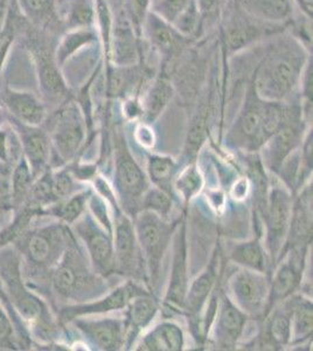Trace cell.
Listing matches in <instances>:
<instances>
[{"label":"cell","instance_id":"cell-1","mask_svg":"<svg viewBox=\"0 0 313 351\" xmlns=\"http://www.w3.org/2000/svg\"><path fill=\"white\" fill-rule=\"evenodd\" d=\"M266 47L250 80L262 99L275 102L290 100L299 87L301 74L312 56L289 31L264 41Z\"/></svg>","mask_w":313,"mask_h":351},{"label":"cell","instance_id":"cell-2","mask_svg":"<svg viewBox=\"0 0 313 351\" xmlns=\"http://www.w3.org/2000/svg\"><path fill=\"white\" fill-rule=\"evenodd\" d=\"M286 110L288 102L262 99L250 80L245 101L228 134V142L243 150H258L283 124Z\"/></svg>","mask_w":313,"mask_h":351},{"label":"cell","instance_id":"cell-3","mask_svg":"<svg viewBox=\"0 0 313 351\" xmlns=\"http://www.w3.org/2000/svg\"><path fill=\"white\" fill-rule=\"evenodd\" d=\"M284 25L269 24L258 21L245 12L234 0H227L218 23V44L222 56H234L235 54L254 47L260 43L288 31Z\"/></svg>","mask_w":313,"mask_h":351},{"label":"cell","instance_id":"cell-4","mask_svg":"<svg viewBox=\"0 0 313 351\" xmlns=\"http://www.w3.org/2000/svg\"><path fill=\"white\" fill-rule=\"evenodd\" d=\"M25 47L36 68L39 86L52 100H64L71 95L67 82L55 59V46L60 36L33 27L24 21Z\"/></svg>","mask_w":313,"mask_h":351},{"label":"cell","instance_id":"cell-5","mask_svg":"<svg viewBox=\"0 0 313 351\" xmlns=\"http://www.w3.org/2000/svg\"><path fill=\"white\" fill-rule=\"evenodd\" d=\"M108 3L111 24L103 62L115 66L139 64L145 59V44L127 16L124 0H108Z\"/></svg>","mask_w":313,"mask_h":351},{"label":"cell","instance_id":"cell-6","mask_svg":"<svg viewBox=\"0 0 313 351\" xmlns=\"http://www.w3.org/2000/svg\"><path fill=\"white\" fill-rule=\"evenodd\" d=\"M210 53L203 48V38L195 41L167 71L171 81L184 104L190 107L197 102L210 74Z\"/></svg>","mask_w":313,"mask_h":351},{"label":"cell","instance_id":"cell-7","mask_svg":"<svg viewBox=\"0 0 313 351\" xmlns=\"http://www.w3.org/2000/svg\"><path fill=\"white\" fill-rule=\"evenodd\" d=\"M142 38L145 46L158 56V69L164 72H167L185 52V49L195 43L184 36L177 31V28L164 21L153 11L147 13L144 21Z\"/></svg>","mask_w":313,"mask_h":351},{"label":"cell","instance_id":"cell-8","mask_svg":"<svg viewBox=\"0 0 313 351\" xmlns=\"http://www.w3.org/2000/svg\"><path fill=\"white\" fill-rule=\"evenodd\" d=\"M136 228L139 245L147 259L151 282L155 285L158 282L160 263L175 230V223L171 226L155 212L145 210L137 217Z\"/></svg>","mask_w":313,"mask_h":351},{"label":"cell","instance_id":"cell-9","mask_svg":"<svg viewBox=\"0 0 313 351\" xmlns=\"http://www.w3.org/2000/svg\"><path fill=\"white\" fill-rule=\"evenodd\" d=\"M304 116L305 115L299 102L288 104L286 120L268 141V160L271 170L279 171L283 162L297 149L298 144L301 143L303 132L305 128Z\"/></svg>","mask_w":313,"mask_h":351},{"label":"cell","instance_id":"cell-10","mask_svg":"<svg viewBox=\"0 0 313 351\" xmlns=\"http://www.w3.org/2000/svg\"><path fill=\"white\" fill-rule=\"evenodd\" d=\"M116 185L121 195L127 200H137L149 190V183L143 170L134 160L127 148L122 132L117 130L115 135Z\"/></svg>","mask_w":313,"mask_h":351},{"label":"cell","instance_id":"cell-11","mask_svg":"<svg viewBox=\"0 0 313 351\" xmlns=\"http://www.w3.org/2000/svg\"><path fill=\"white\" fill-rule=\"evenodd\" d=\"M230 288L242 311L251 315L264 313L266 301H269L270 286L260 271L248 268L238 271L230 280Z\"/></svg>","mask_w":313,"mask_h":351},{"label":"cell","instance_id":"cell-12","mask_svg":"<svg viewBox=\"0 0 313 351\" xmlns=\"http://www.w3.org/2000/svg\"><path fill=\"white\" fill-rule=\"evenodd\" d=\"M292 204L289 193L281 188L273 189L266 203V223L268 228V245L271 256H277L289 226Z\"/></svg>","mask_w":313,"mask_h":351},{"label":"cell","instance_id":"cell-13","mask_svg":"<svg viewBox=\"0 0 313 351\" xmlns=\"http://www.w3.org/2000/svg\"><path fill=\"white\" fill-rule=\"evenodd\" d=\"M55 143L64 157L75 154L84 138V123L74 104H68L58 114L55 124Z\"/></svg>","mask_w":313,"mask_h":351},{"label":"cell","instance_id":"cell-14","mask_svg":"<svg viewBox=\"0 0 313 351\" xmlns=\"http://www.w3.org/2000/svg\"><path fill=\"white\" fill-rule=\"evenodd\" d=\"M175 95V87L168 74L162 69H157L155 76L147 84L143 104H140L145 122L153 123Z\"/></svg>","mask_w":313,"mask_h":351},{"label":"cell","instance_id":"cell-15","mask_svg":"<svg viewBox=\"0 0 313 351\" xmlns=\"http://www.w3.org/2000/svg\"><path fill=\"white\" fill-rule=\"evenodd\" d=\"M187 291H188V279H187L186 241H185V225H183L181 232H179L178 236L175 238L173 267L171 274L170 287L165 299L168 308L184 309Z\"/></svg>","mask_w":313,"mask_h":351},{"label":"cell","instance_id":"cell-16","mask_svg":"<svg viewBox=\"0 0 313 351\" xmlns=\"http://www.w3.org/2000/svg\"><path fill=\"white\" fill-rule=\"evenodd\" d=\"M20 14L33 27L61 36L64 33L60 21L56 0H14Z\"/></svg>","mask_w":313,"mask_h":351},{"label":"cell","instance_id":"cell-17","mask_svg":"<svg viewBox=\"0 0 313 351\" xmlns=\"http://www.w3.org/2000/svg\"><path fill=\"white\" fill-rule=\"evenodd\" d=\"M240 8L258 21L289 27L295 18V0H234Z\"/></svg>","mask_w":313,"mask_h":351},{"label":"cell","instance_id":"cell-18","mask_svg":"<svg viewBox=\"0 0 313 351\" xmlns=\"http://www.w3.org/2000/svg\"><path fill=\"white\" fill-rule=\"evenodd\" d=\"M82 234L87 241L88 250L96 269L105 276L114 271L116 268L115 248L107 232L101 230L92 221H89L84 223Z\"/></svg>","mask_w":313,"mask_h":351},{"label":"cell","instance_id":"cell-19","mask_svg":"<svg viewBox=\"0 0 313 351\" xmlns=\"http://www.w3.org/2000/svg\"><path fill=\"white\" fill-rule=\"evenodd\" d=\"M137 237L127 217L119 216L116 221L115 263L123 274L132 276L137 269ZM115 263V266H116Z\"/></svg>","mask_w":313,"mask_h":351},{"label":"cell","instance_id":"cell-20","mask_svg":"<svg viewBox=\"0 0 313 351\" xmlns=\"http://www.w3.org/2000/svg\"><path fill=\"white\" fill-rule=\"evenodd\" d=\"M56 4L64 32L96 27V0H56Z\"/></svg>","mask_w":313,"mask_h":351},{"label":"cell","instance_id":"cell-21","mask_svg":"<svg viewBox=\"0 0 313 351\" xmlns=\"http://www.w3.org/2000/svg\"><path fill=\"white\" fill-rule=\"evenodd\" d=\"M81 328L97 347L103 350H117L123 346L127 322L115 319H99L84 322Z\"/></svg>","mask_w":313,"mask_h":351},{"label":"cell","instance_id":"cell-22","mask_svg":"<svg viewBox=\"0 0 313 351\" xmlns=\"http://www.w3.org/2000/svg\"><path fill=\"white\" fill-rule=\"evenodd\" d=\"M97 27L76 28L66 31L60 36L55 46V59L60 67H64L68 61L84 48L99 43Z\"/></svg>","mask_w":313,"mask_h":351},{"label":"cell","instance_id":"cell-23","mask_svg":"<svg viewBox=\"0 0 313 351\" xmlns=\"http://www.w3.org/2000/svg\"><path fill=\"white\" fill-rule=\"evenodd\" d=\"M221 309L218 314V335L222 347L234 346L241 336L247 316L227 296H222Z\"/></svg>","mask_w":313,"mask_h":351},{"label":"cell","instance_id":"cell-24","mask_svg":"<svg viewBox=\"0 0 313 351\" xmlns=\"http://www.w3.org/2000/svg\"><path fill=\"white\" fill-rule=\"evenodd\" d=\"M4 101L10 112L25 123L36 125L44 120V104L32 93L14 92L12 89L6 88Z\"/></svg>","mask_w":313,"mask_h":351},{"label":"cell","instance_id":"cell-25","mask_svg":"<svg viewBox=\"0 0 313 351\" xmlns=\"http://www.w3.org/2000/svg\"><path fill=\"white\" fill-rule=\"evenodd\" d=\"M205 100L198 106L195 115L192 116L190 129L187 132L186 147L185 154L188 158H195L201 145L205 143L208 135L210 115H212V104H213V93L208 90Z\"/></svg>","mask_w":313,"mask_h":351},{"label":"cell","instance_id":"cell-26","mask_svg":"<svg viewBox=\"0 0 313 351\" xmlns=\"http://www.w3.org/2000/svg\"><path fill=\"white\" fill-rule=\"evenodd\" d=\"M184 332L181 328L171 322H164L151 330L140 344V350L179 351L183 350Z\"/></svg>","mask_w":313,"mask_h":351},{"label":"cell","instance_id":"cell-27","mask_svg":"<svg viewBox=\"0 0 313 351\" xmlns=\"http://www.w3.org/2000/svg\"><path fill=\"white\" fill-rule=\"evenodd\" d=\"M147 291L143 288L138 287L134 282H127L122 285L110 294H108L103 300L87 304L84 307L76 308L75 313L77 314H90V313H109L112 311H119L122 308L127 307L131 300L139 295H147Z\"/></svg>","mask_w":313,"mask_h":351},{"label":"cell","instance_id":"cell-28","mask_svg":"<svg viewBox=\"0 0 313 351\" xmlns=\"http://www.w3.org/2000/svg\"><path fill=\"white\" fill-rule=\"evenodd\" d=\"M291 316L292 307L278 309L269 319L264 335L260 337L258 347L261 349H277L286 346L291 339Z\"/></svg>","mask_w":313,"mask_h":351},{"label":"cell","instance_id":"cell-29","mask_svg":"<svg viewBox=\"0 0 313 351\" xmlns=\"http://www.w3.org/2000/svg\"><path fill=\"white\" fill-rule=\"evenodd\" d=\"M310 195L306 196L304 193L291 211L290 246L292 248H303L312 236V213L310 210Z\"/></svg>","mask_w":313,"mask_h":351},{"label":"cell","instance_id":"cell-30","mask_svg":"<svg viewBox=\"0 0 313 351\" xmlns=\"http://www.w3.org/2000/svg\"><path fill=\"white\" fill-rule=\"evenodd\" d=\"M301 274V268L295 263V258H291L288 263H281L270 288L269 306L291 295L299 285Z\"/></svg>","mask_w":313,"mask_h":351},{"label":"cell","instance_id":"cell-31","mask_svg":"<svg viewBox=\"0 0 313 351\" xmlns=\"http://www.w3.org/2000/svg\"><path fill=\"white\" fill-rule=\"evenodd\" d=\"M215 276H216V260L214 259L210 263L206 271L195 280L190 289L187 291L184 309H186L190 315H197L203 308L214 285Z\"/></svg>","mask_w":313,"mask_h":351},{"label":"cell","instance_id":"cell-32","mask_svg":"<svg viewBox=\"0 0 313 351\" xmlns=\"http://www.w3.org/2000/svg\"><path fill=\"white\" fill-rule=\"evenodd\" d=\"M127 307V327L131 328L132 330H139L147 327L158 311L155 300L151 299L149 294L136 296L131 300Z\"/></svg>","mask_w":313,"mask_h":351},{"label":"cell","instance_id":"cell-33","mask_svg":"<svg viewBox=\"0 0 313 351\" xmlns=\"http://www.w3.org/2000/svg\"><path fill=\"white\" fill-rule=\"evenodd\" d=\"M56 289L64 295H71L77 289H81L84 286L92 284L90 276L86 269L79 267L76 269L72 266L64 265L60 267L53 278Z\"/></svg>","mask_w":313,"mask_h":351},{"label":"cell","instance_id":"cell-34","mask_svg":"<svg viewBox=\"0 0 313 351\" xmlns=\"http://www.w3.org/2000/svg\"><path fill=\"white\" fill-rule=\"evenodd\" d=\"M231 259L251 271L263 273L266 269V256L258 240L236 245L231 252Z\"/></svg>","mask_w":313,"mask_h":351},{"label":"cell","instance_id":"cell-35","mask_svg":"<svg viewBox=\"0 0 313 351\" xmlns=\"http://www.w3.org/2000/svg\"><path fill=\"white\" fill-rule=\"evenodd\" d=\"M175 160L170 157L163 156H151L149 160V173L153 183L158 189L166 192L168 195L172 193V180L175 177Z\"/></svg>","mask_w":313,"mask_h":351},{"label":"cell","instance_id":"cell-36","mask_svg":"<svg viewBox=\"0 0 313 351\" xmlns=\"http://www.w3.org/2000/svg\"><path fill=\"white\" fill-rule=\"evenodd\" d=\"M312 304L306 300H301L297 304H292L291 331H294L297 341H303L312 335Z\"/></svg>","mask_w":313,"mask_h":351},{"label":"cell","instance_id":"cell-37","mask_svg":"<svg viewBox=\"0 0 313 351\" xmlns=\"http://www.w3.org/2000/svg\"><path fill=\"white\" fill-rule=\"evenodd\" d=\"M197 4V0H157L152 3L151 11L173 25L180 16Z\"/></svg>","mask_w":313,"mask_h":351},{"label":"cell","instance_id":"cell-38","mask_svg":"<svg viewBox=\"0 0 313 351\" xmlns=\"http://www.w3.org/2000/svg\"><path fill=\"white\" fill-rule=\"evenodd\" d=\"M227 0H197L203 19V36L210 29L218 27Z\"/></svg>","mask_w":313,"mask_h":351},{"label":"cell","instance_id":"cell-39","mask_svg":"<svg viewBox=\"0 0 313 351\" xmlns=\"http://www.w3.org/2000/svg\"><path fill=\"white\" fill-rule=\"evenodd\" d=\"M143 208L149 211L155 212L158 216L166 219L171 208H172V200L170 195L164 192L160 189H152L147 190L144 195Z\"/></svg>","mask_w":313,"mask_h":351},{"label":"cell","instance_id":"cell-40","mask_svg":"<svg viewBox=\"0 0 313 351\" xmlns=\"http://www.w3.org/2000/svg\"><path fill=\"white\" fill-rule=\"evenodd\" d=\"M175 186L186 200H190L192 197H195L200 191V189L203 186V177L200 175V172L195 164L188 167L180 175L175 183Z\"/></svg>","mask_w":313,"mask_h":351},{"label":"cell","instance_id":"cell-41","mask_svg":"<svg viewBox=\"0 0 313 351\" xmlns=\"http://www.w3.org/2000/svg\"><path fill=\"white\" fill-rule=\"evenodd\" d=\"M26 150L34 163H44L49 150L47 137L44 132L39 130H31V132H28L26 135Z\"/></svg>","mask_w":313,"mask_h":351},{"label":"cell","instance_id":"cell-42","mask_svg":"<svg viewBox=\"0 0 313 351\" xmlns=\"http://www.w3.org/2000/svg\"><path fill=\"white\" fill-rule=\"evenodd\" d=\"M124 6L134 27L142 36L144 21L152 8V0H124Z\"/></svg>","mask_w":313,"mask_h":351},{"label":"cell","instance_id":"cell-43","mask_svg":"<svg viewBox=\"0 0 313 351\" xmlns=\"http://www.w3.org/2000/svg\"><path fill=\"white\" fill-rule=\"evenodd\" d=\"M29 253L36 263H44L51 253V243L42 236L33 237L29 241Z\"/></svg>","mask_w":313,"mask_h":351},{"label":"cell","instance_id":"cell-44","mask_svg":"<svg viewBox=\"0 0 313 351\" xmlns=\"http://www.w3.org/2000/svg\"><path fill=\"white\" fill-rule=\"evenodd\" d=\"M86 196L74 197L60 210V217L67 221H73L84 211Z\"/></svg>","mask_w":313,"mask_h":351},{"label":"cell","instance_id":"cell-45","mask_svg":"<svg viewBox=\"0 0 313 351\" xmlns=\"http://www.w3.org/2000/svg\"><path fill=\"white\" fill-rule=\"evenodd\" d=\"M73 190L72 180L67 175H60L53 184L52 191L56 197H66Z\"/></svg>","mask_w":313,"mask_h":351},{"label":"cell","instance_id":"cell-46","mask_svg":"<svg viewBox=\"0 0 313 351\" xmlns=\"http://www.w3.org/2000/svg\"><path fill=\"white\" fill-rule=\"evenodd\" d=\"M28 180H29V172L25 164H23L18 170H16V176H14V188H16V193L24 191L27 186Z\"/></svg>","mask_w":313,"mask_h":351},{"label":"cell","instance_id":"cell-47","mask_svg":"<svg viewBox=\"0 0 313 351\" xmlns=\"http://www.w3.org/2000/svg\"><path fill=\"white\" fill-rule=\"evenodd\" d=\"M10 3H11V0H0V34L3 32V28H4L6 19H8Z\"/></svg>","mask_w":313,"mask_h":351}]
</instances>
